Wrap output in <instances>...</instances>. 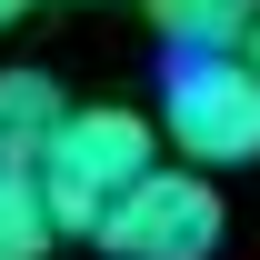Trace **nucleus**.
<instances>
[{"mask_svg":"<svg viewBox=\"0 0 260 260\" xmlns=\"http://www.w3.org/2000/svg\"><path fill=\"white\" fill-rule=\"evenodd\" d=\"M140 10L170 50H240L260 30V0H140Z\"/></svg>","mask_w":260,"mask_h":260,"instance_id":"obj_5","label":"nucleus"},{"mask_svg":"<svg viewBox=\"0 0 260 260\" xmlns=\"http://www.w3.org/2000/svg\"><path fill=\"white\" fill-rule=\"evenodd\" d=\"M240 50H250V60H260V30H250V40H240Z\"/></svg>","mask_w":260,"mask_h":260,"instance_id":"obj_8","label":"nucleus"},{"mask_svg":"<svg viewBox=\"0 0 260 260\" xmlns=\"http://www.w3.org/2000/svg\"><path fill=\"white\" fill-rule=\"evenodd\" d=\"M60 120H70V100L50 70H0V180H40Z\"/></svg>","mask_w":260,"mask_h":260,"instance_id":"obj_4","label":"nucleus"},{"mask_svg":"<svg viewBox=\"0 0 260 260\" xmlns=\"http://www.w3.org/2000/svg\"><path fill=\"white\" fill-rule=\"evenodd\" d=\"M220 230H230L220 180L200 160H160L110 220H100V260H210Z\"/></svg>","mask_w":260,"mask_h":260,"instance_id":"obj_3","label":"nucleus"},{"mask_svg":"<svg viewBox=\"0 0 260 260\" xmlns=\"http://www.w3.org/2000/svg\"><path fill=\"white\" fill-rule=\"evenodd\" d=\"M50 240H60V220H50L40 180H0V260H40Z\"/></svg>","mask_w":260,"mask_h":260,"instance_id":"obj_6","label":"nucleus"},{"mask_svg":"<svg viewBox=\"0 0 260 260\" xmlns=\"http://www.w3.org/2000/svg\"><path fill=\"white\" fill-rule=\"evenodd\" d=\"M150 170H160V120L130 110V100H90V110H70L60 140H50L40 200H50V220H60L70 240H100V220H110Z\"/></svg>","mask_w":260,"mask_h":260,"instance_id":"obj_1","label":"nucleus"},{"mask_svg":"<svg viewBox=\"0 0 260 260\" xmlns=\"http://www.w3.org/2000/svg\"><path fill=\"white\" fill-rule=\"evenodd\" d=\"M20 10H30V0H0V30H20Z\"/></svg>","mask_w":260,"mask_h":260,"instance_id":"obj_7","label":"nucleus"},{"mask_svg":"<svg viewBox=\"0 0 260 260\" xmlns=\"http://www.w3.org/2000/svg\"><path fill=\"white\" fill-rule=\"evenodd\" d=\"M160 140L200 170H250L260 160V60L250 50H170Z\"/></svg>","mask_w":260,"mask_h":260,"instance_id":"obj_2","label":"nucleus"}]
</instances>
